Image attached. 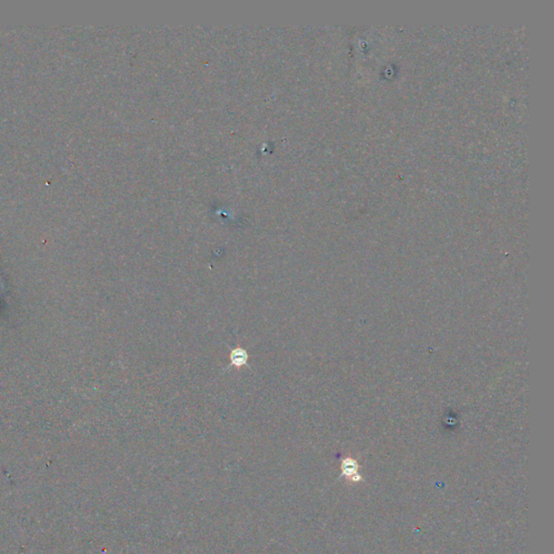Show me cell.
I'll list each match as a JSON object with an SVG mask.
<instances>
[{
    "label": "cell",
    "mask_w": 554,
    "mask_h": 554,
    "mask_svg": "<svg viewBox=\"0 0 554 554\" xmlns=\"http://www.w3.org/2000/svg\"><path fill=\"white\" fill-rule=\"evenodd\" d=\"M229 360H231V366L239 368V367L247 365L248 354L246 351L242 349V347H236V349H234L231 352V354H229Z\"/></svg>",
    "instance_id": "cell-1"
}]
</instances>
